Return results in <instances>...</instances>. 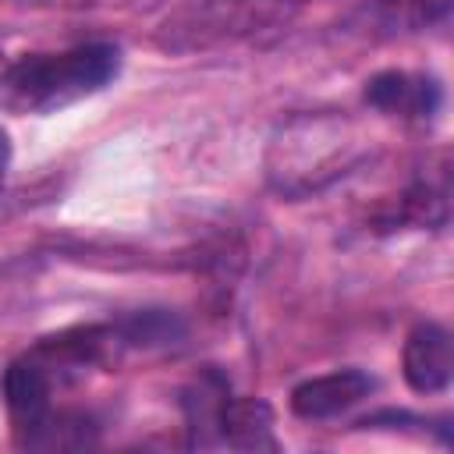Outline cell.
Here are the masks:
<instances>
[{
  "instance_id": "obj_9",
  "label": "cell",
  "mask_w": 454,
  "mask_h": 454,
  "mask_svg": "<svg viewBox=\"0 0 454 454\" xmlns=\"http://www.w3.org/2000/svg\"><path fill=\"white\" fill-rule=\"evenodd\" d=\"M450 0H376L365 18L372 28L394 35V32H419L440 18H447Z\"/></svg>"
},
{
  "instance_id": "obj_5",
  "label": "cell",
  "mask_w": 454,
  "mask_h": 454,
  "mask_svg": "<svg viewBox=\"0 0 454 454\" xmlns=\"http://www.w3.org/2000/svg\"><path fill=\"white\" fill-rule=\"evenodd\" d=\"M365 103L383 114H401L415 121H433L443 89L433 74H408V71H380L365 82Z\"/></svg>"
},
{
  "instance_id": "obj_11",
  "label": "cell",
  "mask_w": 454,
  "mask_h": 454,
  "mask_svg": "<svg viewBox=\"0 0 454 454\" xmlns=\"http://www.w3.org/2000/svg\"><path fill=\"white\" fill-rule=\"evenodd\" d=\"M121 340L124 344H135V348H160V344H177L184 337V326L177 316L163 312V309H149V312H138L131 319H124L117 326Z\"/></svg>"
},
{
  "instance_id": "obj_3",
  "label": "cell",
  "mask_w": 454,
  "mask_h": 454,
  "mask_svg": "<svg viewBox=\"0 0 454 454\" xmlns=\"http://www.w3.org/2000/svg\"><path fill=\"white\" fill-rule=\"evenodd\" d=\"M401 372L415 394H426V397L443 394L454 376L450 333L433 319L411 326V333L404 337V351H401Z\"/></svg>"
},
{
  "instance_id": "obj_1",
  "label": "cell",
  "mask_w": 454,
  "mask_h": 454,
  "mask_svg": "<svg viewBox=\"0 0 454 454\" xmlns=\"http://www.w3.org/2000/svg\"><path fill=\"white\" fill-rule=\"evenodd\" d=\"M121 71L114 43H82L64 53H25L4 71V92L14 106L50 114L106 89Z\"/></svg>"
},
{
  "instance_id": "obj_2",
  "label": "cell",
  "mask_w": 454,
  "mask_h": 454,
  "mask_svg": "<svg viewBox=\"0 0 454 454\" xmlns=\"http://www.w3.org/2000/svg\"><path fill=\"white\" fill-rule=\"evenodd\" d=\"M291 18V0H188L177 7L163 28V50H206L216 43L245 39L262 28H277Z\"/></svg>"
},
{
  "instance_id": "obj_4",
  "label": "cell",
  "mask_w": 454,
  "mask_h": 454,
  "mask_svg": "<svg viewBox=\"0 0 454 454\" xmlns=\"http://www.w3.org/2000/svg\"><path fill=\"white\" fill-rule=\"evenodd\" d=\"M376 380L362 369H337L326 376H312L291 390V411L305 422H326L351 411L358 401L372 394Z\"/></svg>"
},
{
  "instance_id": "obj_10",
  "label": "cell",
  "mask_w": 454,
  "mask_h": 454,
  "mask_svg": "<svg viewBox=\"0 0 454 454\" xmlns=\"http://www.w3.org/2000/svg\"><path fill=\"white\" fill-rule=\"evenodd\" d=\"M447 167H436V174L426 170V177H419L404 199H401V216L419 223V227H440L447 220Z\"/></svg>"
},
{
  "instance_id": "obj_7",
  "label": "cell",
  "mask_w": 454,
  "mask_h": 454,
  "mask_svg": "<svg viewBox=\"0 0 454 454\" xmlns=\"http://www.w3.org/2000/svg\"><path fill=\"white\" fill-rule=\"evenodd\" d=\"M231 401V383L220 369H202L181 394L184 422H188V443L192 447H220V419Z\"/></svg>"
},
{
  "instance_id": "obj_6",
  "label": "cell",
  "mask_w": 454,
  "mask_h": 454,
  "mask_svg": "<svg viewBox=\"0 0 454 454\" xmlns=\"http://www.w3.org/2000/svg\"><path fill=\"white\" fill-rule=\"evenodd\" d=\"M4 397H7V411H11V422H14L18 443H25L46 422V415L53 411V404H50L53 380L46 376V369L32 355H25V358L7 365V372H4Z\"/></svg>"
},
{
  "instance_id": "obj_13",
  "label": "cell",
  "mask_w": 454,
  "mask_h": 454,
  "mask_svg": "<svg viewBox=\"0 0 454 454\" xmlns=\"http://www.w3.org/2000/svg\"><path fill=\"white\" fill-rule=\"evenodd\" d=\"M14 4H32V7H57V4H67V7H74V4H89V0H14Z\"/></svg>"
},
{
  "instance_id": "obj_12",
  "label": "cell",
  "mask_w": 454,
  "mask_h": 454,
  "mask_svg": "<svg viewBox=\"0 0 454 454\" xmlns=\"http://www.w3.org/2000/svg\"><path fill=\"white\" fill-rule=\"evenodd\" d=\"M7 170H11V135L0 128V188H4Z\"/></svg>"
},
{
  "instance_id": "obj_8",
  "label": "cell",
  "mask_w": 454,
  "mask_h": 454,
  "mask_svg": "<svg viewBox=\"0 0 454 454\" xmlns=\"http://www.w3.org/2000/svg\"><path fill=\"white\" fill-rule=\"evenodd\" d=\"M220 447H238V450H273V411L262 397H234L223 408L220 419Z\"/></svg>"
}]
</instances>
